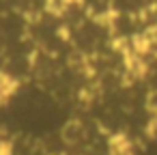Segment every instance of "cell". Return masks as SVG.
I'll return each mask as SVG.
<instances>
[{
  "instance_id": "1",
  "label": "cell",
  "mask_w": 157,
  "mask_h": 155,
  "mask_svg": "<svg viewBox=\"0 0 157 155\" xmlns=\"http://www.w3.org/2000/svg\"><path fill=\"white\" fill-rule=\"evenodd\" d=\"M155 155H157V153H155Z\"/></svg>"
}]
</instances>
